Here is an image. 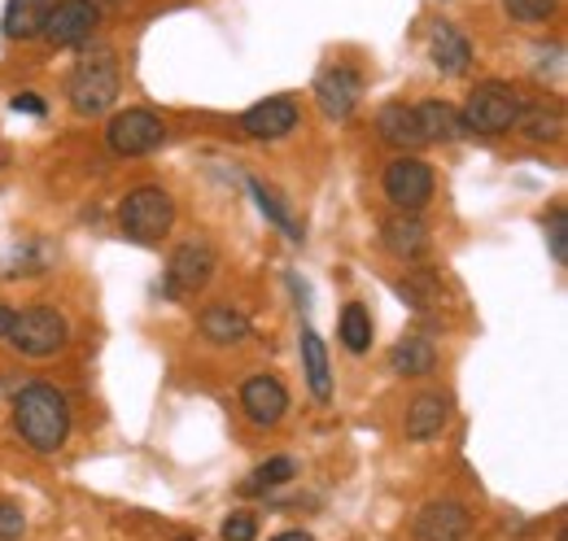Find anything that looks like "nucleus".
Returning a JSON list of instances; mask_svg holds the SVG:
<instances>
[{"mask_svg": "<svg viewBox=\"0 0 568 541\" xmlns=\"http://www.w3.org/2000/svg\"><path fill=\"white\" fill-rule=\"evenodd\" d=\"M337 337H342V345H346L351 354H367V349H372L376 328H372V315H367L363 302H351V306L342 310V319H337Z\"/></svg>", "mask_w": 568, "mask_h": 541, "instance_id": "b1692460", "label": "nucleus"}, {"mask_svg": "<svg viewBox=\"0 0 568 541\" xmlns=\"http://www.w3.org/2000/svg\"><path fill=\"white\" fill-rule=\"evenodd\" d=\"M416 119H420V135L425 144H455L464 135V123H459V110L450 101H416Z\"/></svg>", "mask_w": 568, "mask_h": 541, "instance_id": "aec40b11", "label": "nucleus"}, {"mask_svg": "<svg viewBox=\"0 0 568 541\" xmlns=\"http://www.w3.org/2000/svg\"><path fill=\"white\" fill-rule=\"evenodd\" d=\"M22 533H27V516H22V507L9 502V498H0V541H22Z\"/></svg>", "mask_w": 568, "mask_h": 541, "instance_id": "cd10ccee", "label": "nucleus"}, {"mask_svg": "<svg viewBox=\"0 0 568 541\" xmlns=\"http://www.w3.org/2000/svg\"><path fill=\"white\" fill-rule=\"evenodd\" d=\"M9 324H13V310H9V306H4V302H0V337H4V333H9Z\"/></svg>", "mask_w": 568, "mask_h": 541, "instance_id": "473e14b6", "label": "nucleus"}, {"mask_svg": "<svg viewBox=\"0 0 568 541\" xmlns=\"http://www.w3.org/2000/svg\"><path fill=\"white\" fill-rule=\"evenodd\" d=\"M293 476H297V463H293L288 455H276V459L258 463L254 472L241 480V493H245V498H258V493H267V489H276V484H288Z\"/></svg>", "mask_w": 568, "mask_h": 541, "instance_id": "393cba45", "label": "nucleus"}, {"mask_svg": "<svg viewBox=\"0 0 568 541\" xmlns=\"http://www.w3.org/2000/svg\"><path fill=\"white\" fill-rule=\"evenodd\" d=\"M219 533H223V541H254L258 538V520H254L250 511H232Z\"/></svg>", "mask_w": 568, "mask_h": 541, "instance_id": "c756f323", "label": "nucleus"}, {"mask_svg": "<svg viewBox=\"0 0 568 541\" xmlns=\"http://www.w3.org/2000/svg\"><path fill=\"white\" fill-rule=\"evenodd\" d=\"M520 105H525V101L516 96V88H507V83H498V79H486V83H477V88L468 92V101H464V110H459V123H464V132L503 135L516 127Z\"/></svg>", "mask_w": 568, "mask_h": 541, "instance_id": "20e7f679", "label": "nucleus"}, {"mask_svg": "<svg viewBox=\"0 0 568 541\" xmlns=\"http://www.w3.org/2000/svg\"><path fill=\"white\" fill-rule=\"evenodd\" d=\"M376 132L385 144H394V149H425V135H420V119H416V105H403V101H394V105H385L381 110V119H376Z\"/></svg>", "mask_w": 568, "mask_h": 541, "instance_id": "6ab92c4d", "label": "nucleus"}, {"mask_svg": "<svg viewBox=\"0 0 568 541\" xmlns=\"http://www.w3.org/2000/svg\"><path fill=\"white\" fill-rule=\"evenodd\" d=\"M389 367L398 376H407V380H420V376H428L437 367V349H433L428 337H403L389 349Z\"/></svg>", "mask_w": 568, "mask_h": 541, "instance_id": "5701e85b", "label": "nucleus"}, {"mask_svg": "<svg viewBox=\"0 0 568 541\" xmlns=\"http://www.w3.org/2000/svg\"><path fill=\"white\" fill-rule=\"evenodd\" d=\"M119 58H114V49H88L83 58H79V67L71 70V83H67V96H71L74 114H83V119H97V114H105L114 101H119Z\"/></svg>", "mask_w": 568, "mask_h": 541, "instance_id": "f03ea898", "label": "nucleus"}, {"mask_svg": "<svg viewBox=\"0 0 568 541\" xmlns=\"http://www.w3.org/2000/svg\"><path fill=\"white\" fill-rule=\"evenodd\" d=\"M272 541H315L311 533H302V529H288V533H281V538H272Z\"/></svg>", "mask_w": 568, "mask_h": 541, "instance_id": "2f4dec72", "label": "nucleus"}, {"mask_svg": "<svg viewBox=\"0 0 568 541\" xmlns=\"http://www.w3.org/2000/svg\"><path fill=\"white\" fill-rule=\"evenodd\" d=\"M58 0H4V13H0V31L4 40H36L49 22Z\"/></svg>", "mask_w": 568, "mask_h": 541, "instance_id": "f3484780", "label": "nucleus"}, {"mask_svg": "<svg viewBox=\"0 0 568 541\" xmlns=\"http://www.w3.org/2000/svg\"><path fill=\"white\" fill-rule=\"evenodd\" d=\"M119 227L136 245H162L171 236V227H175V202H171V193H162L153 184L132 188L119 202Z\"/></svg>", "mask_w": 568, "mask_h": 541, "instance_id": "7ed1b4c3", "label": "nucleus"}, {"mask_svg": "<svg viewBox=\"0 0 568 541\" xmlns=\"http://www.w3.org/2000/svg\"><path fill=\"white\" fill-rule=\"evenodd\" d=\"M412 533H416V541H468L473 511L464 502H455V498H437V502L420 507Z\"/></svg>", "mask_w": 568, "mask_h": 541, "instance_id": "9b49d317", "label": "nucleus"}, {"mask_svg": "<svg viewBox=\"0 0 568 541\" xmlns=\"http://www.w3.org/2000/svg\"><path fill=\"white\" fill-rule=\"evenodd\" d=\"M363 101V79L351 67H324L315 74V105L324 110V119L333 123H351Z\"/></svg>", "mask_w": 568, "mask_h": 541, "instance_id": "1a4fd4ad", "label": "nucleus"}, {"mask_svg": "<svg viewBox=\"0 0 568 541\" xmlns=\"http://www.w3.org/2000/svg\"><path fill=\"white\" fill-rule=\"evenodd\" d=\"M9 105H13L18 114H31V119H44V114H49V105H44V96H40V92H18Z\"/></svg>", "mask_w": 568, "mask_h": 541, "instance_id": "7c9ffc66", "label": "nucleus"}, {"mask_svg": "<svg viewBox=\"0 0 568 541\" xmlns=\"http://www.w3.org/2000/svg\"><path fill=\"white\" fill-rule=\"evenodd\" d=\"M71 402L49 380H27L22 394H13V428L36 455H58L71 437Z\"/></svg>", "mask_w": 568, "mask_h": 541, "instance_id": "f257e3e1", "label": "nucleus"}, {"mask_svg": "<svg viewBox=\"0 0 568 541\" xmlns=\"http://www.w3.org/2000/svg\"><path fill=\"white\" fill-rule=\"evenodd\" d=\"M381 184H385V197L398 205V210L416 214V210L433 197V166L420 162V157H394V162L385 166Z\"/></svg>", "mask_w": 568, "mask_h": 541, "instance_id": "9d476101", "label": "nucleus"}, {"mask_svg": "<svg viewBox=\"0 0 568 541\" xmlns=\"http://www.w3.org/2000/svg\"><path fill=\"white\" fill-rule=\"evenodd\" d=\"M250 193H254V202H258L263 218H267L272 227H281L284 236H288V241H297V245L306 241V227L293 218V205L284 202V197L276 193V188H272V184H263L258 175H250Z\"/></svg>", "mask_w": 568, "mask_h": 541, "instance_id": "412c9836", "label": "nucleus"}, {"mask_svg": "<svg viewBox=\"0 0 568 541\" xmlns=\"http://www.w3.org/2000/svg\"><path fill=\"white\" fill-rule=\"evenodd\" d=\"M503 9H507L511 22L538 27V22H547V18L556 13V0H503Z\"/></svg>", "mask_w": 568, "mask_h": 541, "instance_id": "a878e982", "label": "nucleus"}, {"mask_svg": "<svg viewBox=\"0 0 568 541\" xmlns=\"http://www.w3.org/2000/svg\"><path fill=\"white\" fill-rule=\"evenodd\" d=\"M97 27H101V9L92 0H58L40 35L53 49H79V44H88L97 35Z\"/></svg>", "mask_w": 568, "mask_h": 541, "instance_id": "6e6552de", "label": "nucleus"}, {"mask_svg": "<svg viewBox=\"0 0 568 541\" xmlns=\"http://www.w3.org/2000/svg\"><path fill=\"white\" fill-rule=\"evenodd\" d=\"M297 349H302V367H306L311 398H315V402H333V371H328V345H324V337L306 324L302 337H297Z\"/></svg>", "mask_w": 568, "mask_h": 541, "instance_id": "dca6fc26", "label": "nucleus"}, {"mask_svg": "<svg viewBox=\"0 0 568 541\" xmlns=\"http://www.w3.org/2000/svg\"><path fill=\"white\" fill-rule=\"evenodd\" d=\"M398 293H403L416 310H425L428 302H433V293H437V279H433V275H412V279L398 284Z\"/></svg>", "mask_w": 568, "mask_h": 541, "instance_id": "c85d7f7f", "label": "nucleus"}, {"mask_svg": "<svg viewBox=\"0 0 568 541\" xmlns=\"http://www.w3.org/2000/svg\"><path fill=\"white\" fill-rule=\"evenodd\" d=\"M241 406H245V415H250L258 428H272V423H281L284 410H288V389H284L276 376L258 371V376H250V380L241 385Z\"/></svg>", "mask_w": 568, "mask_h": 541, "instance_id": "f8f14e48", "label": "nucleus"}, {"mask_svg": "<svg viewBox=\"0 0 568 541\" xmlns=\"http://www.w3.org/2000/svg\"><path fill=\"white\" fill-rule=\"evenodd\" d=\"M105 144L119 157H144V153H153V149L166 144V123L153 110H123V114L110 119Z\"/></svg>", "mask_w": 568, "mask_h": 541, "instance_id": "423d86ee", "label": "nucleus"}, {"mask_svg": "<svg viewBox=\"0 0 568 541\" xmlns=\"http://www.w3.org/2000/svg\"><path fill=\"white\" fill-rule=\"evenodd\" d=\"M381 245H385L394 258H407V263L425 258V249H428L425 218H420V214H407V210H398L394 218H385V227H381Z\"/></svg>", "mask_w": 568, "mask_h": 541, "instance_id": "4468645a", "label": "nucleus"}, {"mask_svg": "<svg viewBox=\"0 0 568 541\" xmlns=\"http://www.w3.org/2000/svg\"><path fill=\"white\" fill-rule=\"evenodd\" d=\"M547 245H551V258L565 267L568 263V210L565 205H556V210L547 214Z\"/></svg>", "mask_w": 568, "mask_h": 541, "instance_id": "bb28decb", "label": "nucleus"}, {"mask_svg": "<svg viewBox=\"0 0 568 541\" xmlns=\"http://www.w3.org/2000/svg\"><path fill=\"white\" fill-rule=\"evenodd\" d=\"M197 333L214 340V345H236V340L250 337V319L241 310H232V306H206L197 315Z\"/></svg>", "mask_w": 568, "mask_h": 541, "instance_id": "4be33fe9", "label": "nucleus"}, {"mask_svg": "<svg viewBox=\"0 0 568 541\" xmlns=\"http://www.w3.org/2000/svg\"><path fill=\"white\" fill-rule=\"evenodd\" d=\"M214 267H219V254H214L211 241H184L175 245L171 254V267H166V297H189L197 288H206L214 279Z\"/></svg>", "mask_w": 568, "mask_h": 541, "instance_id": "0eeeda50", "label": "nucleus"}, {"mask_svg": "<svg viewBox=\"0 0 568 541\" xmlns=\"http://www.w3.org/2000/svg\"><path fill=\"white\" fill-rule=\"evenodd\" d=\"M428 58L442 74H464L473 67V44L455 22H437L428 35Z\"/></svg>", "mask_w": 568, "mask_h": 541, "instance_id": "2eb2a0df", "label": "nucleus"}, {"mask_svg": "<svg viewBox=\"0 0 568 541\" xmlns=\"http://www.w3.org/2000/svg\"><path fill=\"white\" fill-rule=\"evenodd\" d=\"M446 415H450V402L442 394H420V398H412L407 415H403V432L412 441H433V437H442Z\"/></svg>", "mask_w": 568, "mask_h": 541, "instance_id": "a211bd4d", "label": "nucleus"}, {"mask_svg": "<svg viewBox=\"0 0 568 541\" xmlns=\"http://www.w3.org/2000/svg\"><path fill=\"white\" fill-rule=\"evenodd\" d=\"M241 127L254 140H281L297 127V101L293 96H267L241 114Z\"/></svg>", "mask_w": 568, "mask_h": 541, "instance_id": "ddd939ff", "label": "nucleus"}, {"mask_svg": "<svg viewBox=\"0 0 568 541\" xmlns=\"http://www.w3.org/2000/svg\"><path fill=\"white\" fill-rule=\"evenodd\" d=\"M4 337L22 358H53V354H62L71 328L58 306H27V310H13V324Z\"/></svg>", "mask_w": 568, "mask_h": 541, "instance_id": "39448f33", "label": "nucleus"}]
</instances>
